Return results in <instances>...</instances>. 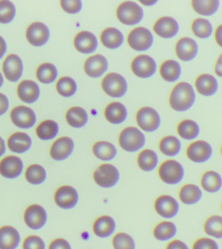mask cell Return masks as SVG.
<instances>
[{"label": "cell", "instance_id": "f6af8a7d", "mask_svg": "<svg viewBox=\"0 0 222 249\" xmlns=\"http://www.w3.org/2000/svg\"><path fill=\"white\" fill-rule=\"evenodd\" d=\"M56 89L62 96L68 97L75 93L77 85L75 81L72 78L63 77L60 78L56 83Z\"/></svg>", "mask_w": 222, "mask_h": 249}, {"label": "cell", "instance_id": "8992f818", "mask_svg": "<svg viewBox=\"0 0 222 249\" xmlns=\"http://www.w3.org/2000/svg\"><path fill=\"white\" fill-rule=\"evenodd\" d=\"M93 180L101 188H110L117 184L120 178L118 169L109 163L101 164L93 175Z\"/></svg>", "mask_w": 222, "mask_h": 249}, {"label": "cell", "instance_id": "7dc6e473", "mask_svg": "<svg viewBox=\"0 0 222 249\" xmlns=\"http://www.w3.org/2000/svg\"><path fill=\"white\" fill-rule=\"evenodd\" d=\"M16 8L9 1H0V23L11 22L15 18Z\"/></svg>", "mask_w": 222, "mask_h": 249}, {"label": "cell", "instance_id": "6f0895ef", "mask_svg": "<svg viewBox=\"0 0 222 249\" xmlns=\"http://www.w3.org/2000/svg\"><path fill=\"white\" fill-rule=\"evenodd\" d=\"M214 71L218 77H222V64L216 62L215 67H214Z\"/></svg>", "mask_w": 222, "mask_h": 249}, {"label": "cell", "instance_id": "ffe728a7", "mask_svg": "<svg viewBox=\"0 0 222 249\" xmlns=\"http://www.w3.org/2000/svg\"><path fill=\"white\" fill-rule=\"evenodd\" d=\"M108 68V62L105 56L95 54L88 58L84 64V70L89 77L98 78L101 77Z\"/></svg>", "mask_w": 222, "mask_h": 249}, {"label": "cell", "instance_id": "8fae6325", "mask_svg": "<svg viewBox=\"0 0 222 249\" xmlns=\"http://www.w3.org/2000/svg\"><path fill=\"white\" fill-rule=\"evenodd\" d=\"M157 213L165 219H171L177 215L179 211L178 201L172 196L164 195L159 196L155 202Z\"/></svg>", "mask_w": 222, "mask_h": 249}, {"label": "cell", "instance_id": "d4e9b609", "mask_svg": "<svg viewBox=\"0 0 222 249\" xmlns=\"http://www.w3.org/2000/svg\"><path fill=\"white\" fill-rule=\"evenodd\" d=\"M74 46L78 52L83 53H91L96 50L97 41L92 33L81 31L74 38Z\"/></svg>", "mask_w": 222, "mask_h": 249}, {"label": "cell", "instance_id": "30bf717a", "mask_svg": "<svg viewBox=\"0 0 222 249\" xmlns=\"http://www.w3.org/2000/svg\"><path fill=\"white\" fill-rule=\"evenodd\" d=\"M10 116L16 126L23 129L32 127L37 120L34 111L25 106L15 107L11 110Z\"/></svg>", "mask_w": 222, "mask_h": 249}, {"label": "cell", "instance_id": "7c38bea8", "mask_svg": "<svg viewBox=\"0 0 222 249\" xmlns=\"http://www.w3.org/2000/svg\"><path fill=\"white\" fill-rule=\"evenodd\" d=\"M56 205L62 209H72L79 200V195L73 187L62 186L56 190L54 196Z\"/></svg>", "mask_w": 222, "mask_h": 249}, {"label": "cell", "instance_id": "680465c9", "mask_svg": "<svg viewBox=\"0 0 222 249\" xmlns=\"http://www.w3.org/2000/svg\"><path fill=\"white\" fill-rule=\"evenodd\" d=\"M5 142H4V140L0 137V157L5 153Z\"/></svg>", "mask_w": 222, "mask_h": 249}, {"label": "cell", "instance_id": "e7e4bbea", "mask_svg": "<svg viewBox=\"0 0 222 249\" xmlns=\"http://www.w3.org/2000/svg\"><path fill=\"white\" fill-rule=\"evenodd\" d=\"M221 210H222V204H221Z\"/></svg>", "mask_w": 222, "mask_h": 249}, {"label": "cell", "instance_id": "e575fe53", "mask_svg": "<svg viewBox=\"0 0 222 249\" xmlns=\"http://www.w3.org/2000/svg\"><path fill=\"white\" fill-rule=\"evenodd\" d=\"M93 155L97 159L103 161L111 160L116 157L117 150L110 142L101 141L93 144L92 147Z\"/></svg>", "mask_w": 222, "mask_h": 249}, {"label": "cell", "instance_id": "db71d44e", "mask_svg": "<svg viewBox=\"0 0 222 249\" xmlns=\"http://www.w3.org/2000/svg\"><path fill=\"white\" fill-rule=\"evenodd\" d=\"M9 108V101L3 93H0V116L5 114Z\"/></svg>", "mask_w": 222, "mask_h": 249}, {"label": "cell", "instance_id": "836d02e7", "mask_svg": "<svg viewBox=\"0 0 222 249\" xmlns=\"http://www.w3.org/2000/svg\"><path fill=\"white\" fill-rule=\"evenodd\" d=\"M177 227L171 221H163L158 224L153 231V236L161 241L170 240L177 234Z\"/></svg>", "mask_w": 222, "mask_h": 249}, {"label": "cell", "instance_id": "4dcf8cb0", "mask_svg": "<svg viewBox=\"0 0 222 249\" xmlns=\"http://www.w3.org/2000/svg\"><path fill=\"white\" fill-rule=\"evenodd\" d=\"M177 133L183 139L191 141L196 139L200 135V127L195 121L185 120L178 124Z\"/></svg>", "mask_w": 222, "mask_h": 249}, {"label": "cell", "instance_id": "91938a15", "mask_svg": "<svg viewBox=\"0 0 222 249\" xmlns=\"http://www.w3.org/2000/svg\"><path fill=\"white\" fill-rule=\"evenodd\" d=\"M142 3L144 4L145 5H152L155 3H157V1H141Z\"/></svg>", "mask_w": 222, "mask_h": 249}, {"label": "cell", "instance_id": "4316f807", "mask_svg": "<svg viewBox=\"0 0 222 249\" xmlns=\"http://www.w3.org/2000/svg\"><path fill=\"white\" fill-rule=\"evenodd\" d=\"M20 241L18 231L11 226L0 228V249H16Z\"/></svg>", "mask_w": 222, "mask_h": 249}, {"label": "cell", "instance_id": "f907efd6", "mask_svg": "<svg viewBox=\"0 0 222 249\" xmlns=\"http://www.w3.org/2000/svg\"><path fill=\"white\" fill-rule=\"evenodd\" d=\"M60 5L64 11L70 14L79 13L81 10L82 2L77 0H62L60 1Z\"/></svg>", "mask_w": 222, "mask_h": 249}, {"label": "cell", "instance_id": "8d00e7d4", "mask_svg": "<svg viewBox=\"0 0 222 249\" xmlns=\"http://www.w3.org/2000/svg\"><path fill=\"white\" fill-rule=\"evenodd\" d=\"M204 231L208 236L213 238L222 239V216L212 215L204 221Z\"/></svg>", "mask_w": 222, "mask_h": 249}, {"label": "cell", "instance_id": "be15d7a7", "mask_svg": "<svg viewBox=\"0 0 222 249\" xmlns=\"http://www.w3.org/2000/svg\"><path fill=\"white\" fill-rule=\"evenodd\" d=\"M220 152H221V155L222 156V145L221 146V149H220Z\"/></svg>", "mask_w": 222, "mask_h": 249}, {"label": "cell", "instance_id": "bcb514c9", "mask_svg": "<svg viewBox=\"0 0 222 249\" xmlns=\"http://www.w3.org/2000/svg\"><path fill=\"white\" fill-rule=\"evenodd\" d=\"M112 243L114 249H135L133 238L126 233H116L112 238Z\"/></svg>", "mask_w": 222, "mask_h": 249}, {"label": "cell", "instance_id": "c3c4849f", "mask_svg": "<svg viewBox=\"0 0 222 249\" xmlns=\"http://www.w3.org/2000/svg\"><path fill=\"white\" fill-rule=\"evenodd\" d=\"M23 249H45V243L43 239L37 235L27 236L23 241Z\"/></svg>", "mask_w": 222, "mask_h": 249}, {"label": "cell", "instance_id": "681fc988", "mask_svg": "<svg viewBox=\"0 0 222 249\" xmlns=\"http://www.w3.org/2000/svg\"><path fill=\"white\" fill-rule=\"evenodd\" d=\"M192 249H219L217 242L210 237H200L193 243Z\"/></svg>", "mask_w": 222, "mask_h": 249}, {"label": "cell", "instance_id": "74e56055", "mask_svg": "<svg viewBox=\"0 0 222 249\" xmlns=\"http://www.w3.org/2000/svg\"><path fill=\"white\" fill-rule=\"evenodd\" d=\"M159 149L161 153L167 157H175L180 153L181 143L180 140L173 136H167L161 140Z\"/></svg>", "mask_w": 222, "mask_h": 249}, {"label": "cell", "instance_id": "11a10c76", "mask_svg": "<svg viewBox=\"0 0 222 249\" xmlns=\"http://www.w3.org/2000/svg\"><path fill=\"white\" fill-rule=\"evenodd\" d=\"M215 40L216 43L222 48V24L216 28L215 31Z\"/></svg>", "mask_w": 222, "mask_h": 249}, {"label": "cell", "instance_id": "60d3db41", "mask_svg": "<svg viewBox=\"0 0 222 249\" xmlns=\"http://www.w3.org/2000/svg\"><path fill=\"white\" fill-rule=\"evenodd\" d=\"M58 132V124L52 120H45L37 126V136L42 140L54 139Z\"/></svg>", "mask_w": 222, "mask_h": 249}, {"label": "cell", "instance_id": "b9f144b4", "mask_svg": "<svg viewBox=\"0 0 222 249\" xmlns=\"http://www.w3.org/2000/svg\"><path fill=\"white\" fill-rule=\"evenodd\" d=\"M192 30L198 38L206 39L211 36L213 27L208 19L197 18L192 23Z\"/></svg>", "mask_w": 222, "mask_h": 249}, {"label": "cell", "instance_id": "9c48e42d", "mask_svg": "<svg viewBox=\"0 0 222 249\" xmlns=\"http://www.w3.org/2000/svg\"><path fill=\"white\" fill-rule=\"evenodd\" d=\"M136 122L138 126L146 132H153L159 127L161 118L155 109L144 107L136 114Z\"/></svg>", "mask_w": 222, "mask_h": 249}, {"label": "cell", "instance_id": "94428289", "mask_svg": "<svg viewBox=\"0 0 222 249\" xmlns=\"http://www.w3.org/2000/svg\"><path fill=\"white\" fill-rule=\"evenodd\" d=\"M3 83V77L2 76L1 72H0V87H1Z\"/></svg>", "mask_w": 222, "mask_h": 249}, {"label": "cell", "instance_id": "5b68a950", "mask_svg": "<svg viewBox=\"0 0 222 249\" xmlns=\"http://www.w3.org/2000/svg\"><path fill=\"white\" fill-rule=\"evenodd\" d=\"M186 155L192 162L204 163L211 159L213 155V149L207 142L196 140L188 146Z\"/></svg>", "mask_w": 222, "mask_h": 249}, {"label": "cell", "instance_id": "e0dca14e", "mask_svg": "<svg viewBox=\"0 0 222 249\" xmlns=\"http://www.w3.org/2000/svg\"><path fill=\"white\" fill-rule=\"evenodd\" d=\"M2 69L6 79L11 82H17L22 75V61L17 54H9L4 60Z\"/></svg>", "mask_w": 222, "mask_h": 249}, {"label": "cell", "instance_id": "3957f363", "mask_svg": "<svg viewBox=\"0 0 222 249\" xmlns=\"http://www.w3.org/2000/svg\"><path fill=\"white\" fill-rule=\"evenodd\" d=\"M144 134L135 127H127L121 132L119 136L120 147L128 152H136L141 149L145 144Z\"/></svg>", "mask_w": 222, "mask_h": 249}, {"label": "cell", "instance_id": "f1b7e54d", "mask_svg": "<svg viewBox=\"0 0 222 249\" xmlns=\"http://www.w3.org/2000/svg\"><path fill=\"white\" fill-rule=\"evenodd\" d=\"M7 145L10 151L16 153H23L30 149L31 139L28 134L24 132H15L8 139Z\"/></svg>", "mask_w": 222, "mask_h": 249}, {"label": "cell", "instance_id": "83f0119b", "mask_svg": "<svg viewBox=\"0 0 222 249\" xmlns=\"http://www.w3.org/2000/svg\"><path fill=\"white\" fill-rule=\"evenodd\" d=\"M115 229L116 223L114 220L109 215L101 216L93 223V233L101 238L110 237L114 233Z\"/></svg>", "mask_w": 222, "mask_h": 249}, {"label": "cell", "instance_id": "7bdbcfd3", "mask_svg": "<svg viewBox=\"0 0 222 249\" xmlns=\"http://www.w3.org/2000/svg\"><path fill=\"white\" fill-rule=\"evenodd\" d=\"M36 75L37 79L41 83L50 84L56 80L57 76V70L52 64L44 63L37 68Z\"/></svg>", "mask_w": 222, "mask_h": 249}, {"label": "cell", "instance_id": "f5cc1de1", "mask_svg": "<svg viewBox=\"0 0 222 249\" xmlns=\"http://www.w3.org/2000/svg\"><path fill=\"white\" fill-rule=\"evenodd\" d=\"M166 249H189L188 247L183 241L173 239L167 245Z\"/></svg>", "mask_w": 222, "mask_h": 249}, {"label": "cell", "instance_id": "7a4b0ae2", "mask_svg": "<svg viewBox=\"0 0 222 249\" xmlns=\"http://www.w3.org/2000/svg\"><path fill=\"white\" fill-rule=\"evenodd\" d=\"M185 169L182 164L175 160L164 161L159 168L160 178L166 184L175 185L184 178Z\"/></svg>", "mask_w": 222, "mask_h": 249}, {"label": "cell", "instance_id": "f35d334b", "mask_svg": "<svg viewBox=\"0 0 222 249\" xmlns=\"http://www.w3.org/2000/svg\"><path fill=\"white\" fill-rule=\"evenodd\" d=\"M159 161L155 152L151 149H144L140 152L137 158V163L140 168L144 171H151L157 167Z\"/></svg>", "mask_w": 222, "mask_h": 249}, {"label": "cell", "instance_id": "44dd1931", "mask_svg": "<svg viewBox=\"0 0 222 249\" xmlns=\"http://www.w3.org/2000/svg\"><path fill=\"white\" fill-rule=\"evenodd\" d=\"M178 23L173 18L162 17L156 21L153 26V30L156 34L165 38L174 37L179 32Z\"/></svg>", "mask_w": 222, "mask_h": 249}, {"label": "cell", "instance_id": "6da1fadb", "mask_svg": "<svg viewBox=\"0 0 222 249\" xmlns=\"http://www.w3.org/2000/svg\"><path fill=\"white\" fill-rule=\"evenodd\" d=\"M196 101V93L190 84L181 82L177 84L169 95V105L173 110L185 112L189 110Z\"/></svg>", "mask_w": 222, "mask_h": 249}, {"label": "cell", "instance_id": "d6a6232c", "mask_svg": "<svg viewBox=\"0 0 222 249\" xmlns=\"http://www.w3.org/2000/svg\"><path fill=\"white\" fill-rule=\"evenodd\" d=\"M160 73L166 81L170 83L176 81L180 77L181 74L180 64L175 60H166L161 64Z\"/></svg>", "mask_w": 222, "mask_h": 249}, {"label": "cell", "instance_id": "f546056e", "mask_svg": "<svg viewBox=\"0 0 222 249\" xmlns=\"http://www.w3.org/2000/svg\"><path fill=\"white\" fill-rule=\"evenodd\" d=\"M128 116L124 105L119 102H114L107 105L105 110V117L112 124H120L124 122Z\"/></svg>", "mask_w": 222, "mask_h": 249}, {"label": "cell", "instance_id": "52a82bcc", "mask_svg": "<svg viewBox=\"0 0 222 249\" xmlns=\"http://www.w3.org/2000/svg\"><path fill=\"white\" fill-rule=\"evenodd\" d=\"M101 87L109 96L121 97L126 93L128 84L122 75L116 73H111L103 78Z\"/></svg>", "mask_w": 222, "mask_h": 249}, {"label": "cell", "instance_id": "816d5d0a", "mask_svg": "<svg viewBox=\"0 0 222 249\" xmlns=\"http://www.w3.org/2000/svg\"><path fill=\"white\" fill-rule=\"evenodd\" d=\"M48 249H72V247L66 239L56 238L50 243Z\"/></svg>", "mask_w": 222, "mask_h": 249}, {"label": "cell", "instance_id": "ba28073f", "mask_svg": "<svg viewBox=\"0 0 222 249\" xmlns=\"http://www.w3.org/2000/svg\"><path fill=\"white\" fill-rule=\"evenodd\" d=\"M128 42L130 48L133 50L143 52L152 46L153 37L149 30L140 27L130 31L128 35Z\"/></svg>", "mask_w": 222, "mask_h": 249}, {"label": "cell", "instance_id": "277c9868", "mask_svg": "<svg viewBox=\"0 0 222 249\" xmlns=\"http://www.w3.org/2000/svg\"><path fill=\"white\" fill-rule=\"evenodd\" d=\"M143 10L137 4L132 1H125L118 6L117 18L125 25H132L139 23L143 18Z\"/></svg>", "mask_w": 222, "mask_h": 249}, {"label": "cell", "instance_id": "d590c367", "mask_svg": "<svg viewBox=\"0 0 222 249\" xmlns=\"http://www.w3.org/2000/svg\"><path fill=\"white\" fill-rule=\"evenodd\" d=\"M88 114L85 109L74 107L66 112V120L72 127L79 128L85 126L88 122Z\"/></svg>", "mask_w": 222, "mask_h": 249}, {"label": "cell", "instance_id": "d6986e66", "mask_svg": "<svg viewBox=\"0 0 222 249\" xmlns=\"http://www.w3.org/2000/svg\"><path fill=\"white\" fill-rule=\"evenodd\" d=\"M22 170V161L15 156H7L0 161V174L5 178H17Z\"/></svg>", "mask_w": 222, "mask_h": 249}, {"label": "cell", "instance_id": "6125c7cd", "mask_svg": "<svg viewBox=\"0 0 222 249\" xmlns=\"http://www.w3.org/2000/svg\"><path fill=\"white\" fill-rule=\"evenodd\" d=\"M217 62H218V63L222 64V54H220L219 57H218Z\"/></svg>", "mask_w": 222, "mask_h": 249}, {"label": "cell", "instance_id": "ee69618b", "mask_svg": "<svg viewBox=\"0 0 222 249\" xmlns=\"http://www.w3.org/2000/svg\"><path fill=\"white\" fill-rule=\"evenodd\" d=\"M25 179L32 184H40L46 178V172L44 167L38 164L29 165L25 170Z\"/></svg>", "mask_w": 222, "mask_h": 249}, {"label": "cell", "instance_id": "2e32d148", "mask_svg": "<svg viewBox=\"0 0 222 249\" xmlns=\"http://www.w3.org/2000/svg\"><path fill=\"white\" fill-rule=\"evenodd\" d=\"M74 149L73 140L69 137H61L56 140L50 148L51 157L55 160L62 161L71 155Z\"/></svg>", "mask_w": 222, "mask_h": 249}, {"label": "cell", "instance_id": "ab89813d", "mask_svg": "<svg viewBox=\"0 0 222 249\" xmlns=\"http://www.w3.org/2000/svg\"><path fill=\"white\" fill-rule=\"evenodd\" d=\"M220 4L218 0H194L192 1V7L199 15L210 17L217 13Z\"/></svg>", "mask_w": 222, "mask_h": 249}, {"label": "cell", "instance_id": "9f6ffc18", "mask_svg": "<svg viewBox=\"0 0 222 249\" xmlns=\"http://www.w3.org/2000/svg\"><path fill=\"white\" fill-rule=\"evenodd\" d=\"M7 50V46L5 40L0 36V59L3 57Z\"/></svg>", "mask_w": 222, "mask_h": 249}, {"label": "cell", "instance_id": "603a6c76", "mask_svg": "<svg viewBox=\"0 0 222 249\" xmlns=\"http://www.w3.org/2000/svg\"><path fill=\"white\" fill-rule=\"evenodd\" d=\"M200 187L202 190L208 194L219 192L222 188V175L214 170L205 171L201 177Z\"/></svg>", "mask_w": 222, "mask_h": 249}, {"label": "cell", "instance_id": "484cf974", "mask_svg": "<svg viewBox=\"0 0 222 249\" xmlns=\"http://www.w3.org/2000/svg\"><path fill=\"white\" fill-rule=\"evenodd\" d=\"M197 91L204 96H212L217 92L218 82L214 76L210 74H202L195 82Z\"/></svg>", "mask_w": 222, "mask_h": 249}, {"label": "cell", "instance_id": "cb8c5ba5", "mask_svg": "<svg viewBox=\"0 0 222 249\" xmlns=\"http://www.w3.org/2000/svg\"><path fill=\"white\" fill-rule=\"evenodd\" d=\"M17 93L23 102L31 104L38 99L40 89L35 82L25 80L18 86Z\"/></svg>", "mask_w": 222, "mask_h": 249}, {"label": "cell", "instance_id": "5bb4252c", "mask_svg": "<svg viewBox=\"0 0 222 249\" xmlns=\"http://www.w3.org/2000/svg\"><path fill=\"white\" fill-rule=\"evenodd\" d=\"M25 36L27 41L33 46H42L48 42L50 31L44 23L37 21L27 27Z\"/></svg>", "mask_w": 222, "mask_h": 249}, {"label": "cell", "instance_id": "7402d4cb", "mask_svg": "<svg viewBox=\"0 0 222 249\" xmlns=\"http://www.w3.org/2000/svg\"><path fill=\"white\" fill-rule=\"evenodd\" d=\"M204 193L198 185L186 184L181 187L179 192V198L185 205H195L202 200Z\"/></svg>", "mask_w": 222, "mask_h": 249}, {"label": "cell", "instance_id": "1f68e13d", "mask_svg": "<svg viewBox=\"0 0 222 249\" xmlns=\"http://www.w3.org/2000/svg\"><path fill=\"white\" fill-rule=\"evenodd\" d=\"M101 41L107 48H119L124 42V36L118 29L109 27L105 29L101 34Z\"/></svg>", "mask_w": 222, "mask_h": 249}, {"label": "cell", "instance_id": "ac0fdd59", "mask_svg": "<svg viewBox=\"0 0 222 249\" xmlns=\"http://www.w3.org/2000/svg\"><path fill=\"white\" fill-rule=\"evenodd\" d=\"M175 53L182 61H191L196 58L198 53V45L193 39L184 37L177 42Z\"/></svg>", "mask_w": 222, "mask_h": 249}, {"label": "cell", "instance_id": "4fadbf2b", "mask_svg": "<svg viewBox=\"0 0 222 249\" xmlns=\"http://www.w3.org/2000/svg\"><path fill=\"white\" fill-rule=\"evenodd\" d=\"M23 219L26 225L33 230L44 227L47 221V213L44 208L38 204H31L25 210Z\"/></svg>", "mask_w": 222, "mask_h": 249}, {"label": "cell", "instance_id": "9a60e30c", "mask_svg": "<svg viewBox=\"0 0 222 249\" xmlns=\"http://www.w3.org/2000/svg\"><path fill=\"white\" fill-rule=\"evenodd\" d=\"M131 69L138 77L148 78L155 73L157 65L151 56L143 54L134 58L131 63Z\"/></svg>", "mask_w": 222, "mask_h": 249}]
</instances>
